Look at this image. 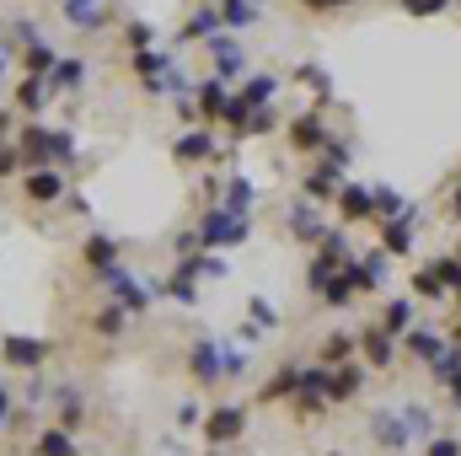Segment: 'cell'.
<instances>
[{
    "label": "cell",
    "instance_id": "3",
    "mask_svg": "<svg viewBox=\"0 0 461 456\" xmlns=\"http://www.w3.org/2000/svg\"><path fill=\"white\" fill-rule=\"evenodd\" d=\"M97 279L108 285V296H113L123 312H145V306H150V296H156V290H150V285H145L140 274H129L123 263H108V269H103Z\"/></svg>",
    "mask_w": 461,
    "mask_h": 456
},
{
    "label": "cell",
    "instance_id": "30",
    "mask_svg": "<svg viewBox=\"0 0 461 456\" xmlns=\"http://www.w3.org/2000/svg\"><path fill=\"white\" fill-rule=\"evenodd\" d=\"M365 354H370V365H386L392 360V333L386 328H370L365 333Z\"/></svg>",
    "mask_w": 461,
    "mask_h": 456
},
{
    "label": "cell",
    "instance_id": "1",
    "mask_svg": "<svg viewBox=\"0 0 461 456\" xmlns=\"http://www.w3.org/2000/svg\"><path fill=\"white\" fill-rule=\"evenodd\" d=\"M16 150H22V167H70L81 156L76 134L65 123H43V118H27V129L16 134Z\"/></svg>",
    "mask_w": 461,
    "mask_h": 456
},
{
    "label": "cell",
    "instance_id": "8",
    "mask_svg": "<svg viewBox=\"0 0 461 456\" xmlns=\"http://www.w3.org/2000/svg\"><path fill=\"white\" fill-rule=\"evenodd\" d=\"M172 156H177L183 167H199V161H221V145H215L210 129H188V134L172 140Z\"/></svg>",
    "mask_w": 461,
    "mask_h": 456
},
{
    "label": "cell",
    "instance_id": "9",
    "mask_svg": "<svg viewBox=\"0 0 461 456\" xmlns=\"http://www.w3.org/2000/svg\"><path fill=\"white\" fill-rule=\"evenodd\" d=\"M290 145H295V150H306V156L328 145V118H322V108H306V114L290 123Z\"/></svg>",
    "mask_w": 461,
    "mask_h": 456
},
{
    "label": "cell",
    "instance_id": "13",
    "mask_svg": "<svg viewBox=\"0 0 461 456\" xmlns=\"http://www.w3.org/2000/svg\"><path fill=\"white\" fill-rule=\"evenodd\" d=\"M65 22H70L76 32H103L108 0H65Z\"/></svg>",
    "mask_w": 461,
    "mask_h": 456
},
{
    "label": "cell",
    "instance_id": "19",
    "mask_svg": "<svg viewBox=\"0 0 461 456\" xmlns=\"http://www.w3.org/2000/svg\"><path fill=\"white\" fill-rule=\"evenodd\" d=\"M59 65V49L49 43V38H38V43H27L22 49V76H43L49 81V70Z\"/></svg>",
    "mask_w": 461,
    "mask_h": 456
},
{
    "label": "cell",
    "instance_id": "41",
    "mask_svg": "<svg viewBox=\"0 0 461 456\" xmlns=\"http://www.w3.org/2000/svg\"><path fill=\"white\" fill-rule=\"evenodd\" d=\"M11 424H16V392H11V387L0 381V435H5Z\"/></svg>",
    "mask_w": 461,
    "mask_h": 456
},
{
    "label": "cell",
    "instance_id": "17",
    "mask_svg": "<svg viewBox=\"0 0 461 456\" xmlns=\"http://www.w3.org/2000/svg\"><path fill=\"white\" fill-rule=\"evenodd\" d=\"M339 215H344V221H370V215H375V194L359 188V183H344V188H339Z\"/></svg>",
    "mask_w": 461,
    "mask_h": 456
},
{
    "label": "cell",
    "instance_id": "29",
    "mask_svg": "<svg viewBox=\"0 0 461 456\" xmlns=\"http://www.w3.org/2000/svg\"><path fill=\"white\" fill-rule=\"evenodd\" d=\"M381 328L397 339V333H408L413 328V301H386V312H381Z\"/></svg>",
    "mask_w": 461,
    "mask_h": 456
},
{
    "label": "cell",
    "instance_id": "34",
    "mask_svg": "<svg viewBox=\"0 0 461 456\" xmlns=\"http://www.w3.org/2000/svg\"><path fill=\"white\" fill-rule=\"evenodd\" d=\"M408 349H413L419 360H435V354H446V343L435 339V333H424V328H408Z\"/></svg>",
    "mask_w": 461,
    "mask_h": 456
},
{
    "label": "cell",
    "instance_id": "26",
    "mask_svg": "<svg viewBox=\"0 0 461 456\" xmlns=\"http://www.w3.org/2000/svg\"><path fill=\"white\" fill-rule=\"evenodd\" d=\"M129 65H134V76H140V87H145V81H156V76L172 65V54H161V49H134Z\"/></svg>",
    "mask_w": 461,
    "mask_h": 456
},
{
    "label": "cell",
    "instance_id": "36",
    "mask_svg": "<svg viewBox=\"0 0 461 456\" xmlns=\"http://www.w3.org/2000/svg\"><path fill=\"white\" fill-rule=\"evenodd\" d=\"M274 129H279V114H274V103H268V108H252V118H247L241 134H274Z\"/></svg>",
    "mask_w": 461,
    "mask_h": 456
},
{
    "label": "cell",
    "instance_id": "35",
    "mask_svg": "<svg viewBox=\"0 0 461 456\" xmlns=\"http://www.w3.org/2000/svg\"><path fill=\"white\" fill-rule=\"evenodd\" d=\"M16 76H22V49H16L11 38H0V87L16 81Z\"/></svg>",
    "mask_w": 461,
    "mask_h": 456
},
{
    "label": "cell",
    "instance_id": "14",
    "mask_svg": "<svg viewBox=\"0 0 461 456\" xmlns=\"http://www.w3.org/2000/svg\"><path fill=\"white\" fill-rule=\"evenodd\" d=\"M81 263H86L92 274H103L108 263H118V236H108V231H92V236L81 242Z\"/></svg>",
    "mask_w": 461,
    "mask_h": 456
},
{
    "label": "cell",
    "instance_id": "27",
    "mask_svg": "<svg viewBox=\"0 0 461 456\" xmlns=\"http://www.w3.org/2000/svg\"><path fill=\"white\" fill-rule=\"evenodd\" d=\"M359 381H365V370H359V365H339V370H328V397H354V392H359Z\"/></svg>",
    "mask_w": 461,
    "mask_h": 456
},
{
    "label": "cell",
    "instance_id": "40",
    "mask_svg": "<svg viewBox=\"0 0 461 456\" xmlns=\"http://www.w3.org/2000/svg\"><path fill=\"white\" fill-rule=\"evenodd\" d=\"M11 172H27V167H22V150H16V140H0V178H11Z\"/></svg>",
    "mask_w": 461,
    "mask_h": 456
},
{
    "label": "cell",
    "instance_id": "7",
    "mask_svg": "<svg viewBox=\"0 0 461 456\" xmlns=\"http://www.w3.org/2000/svg\"><path fill=\"white\" fill-rule=\"evenodd\" d=\"M49 103H54V92H49V81L43 76H16V87H11V108L27 118L49 114Z\"/></svg>",
    "mask_w": 461,
    "mask_h": 456
},
{
    "label": "cell",
    "instance_id": "21",
    "mask_svg": "<svg viewBox=\"0 0 461 456\" xmlns=\"http://www.w3.org/2000/svg\"><path fill=\"white\" fill-rule=\"evenodd\" d=\"M285 221H290V231H295V236H301V242H322V215H317V210H312V199H306V205H290V215H285Z\"/></svg>",
    "mask_w": 461,
    "mask_h": 456
},
{
    "label": "cell",
    "instance_id": "39",
    "mask_svg": "<svg viewBox=\"0 0 461 456\" xmlns=\"http://www.w3.org/2000/svg\"><path fill=\"white\" fill-rule=\"evenodd\" d=\"M375 441H386V446H402V441H408V430H402L397 419H386V414H375Z\"/></svg>",
    "mask_w": 461,
    "mask_h": 456
},
{
    "label": "cell",
    "instance_id": "23",
    "mask_svg": "<svg viewBox=\"0 0 461 456\" xmlns=\"http://www.w3.org/2000/svg\"><path fill=\"white\" fill-rule=\"evenodd\" d=\"M252 199H258V188H252L247 178H230L215 205H226V210H236V215H252Z\"/></svg>",
    "mask_w": 461,
    "mask_h": 456
},
{
    "label": "cell",
    "instance_id": "37",
    "mask_svg": "<svg viewBox=\"0 0 461 456\" xmlns=\"http://www.w3.org/2000/svg\"><path fill=\"white\" fill-rule=\"evenodd\" d=\"M295 81H301V87H312L317 97H328V92H333V81L322 76V65H301V70H295Z\"/></svg>",
    "mask_w": 461,
    "mask_h": 456
},
{
    "label": "cell",
    "instance_id": "4",
    "mask_svg": "<svg viewBox=\"0 0 461 456\" xmlns=\"http://www.w3.org/2000/svg\"><path fill=\"white\" fill-rule=\"evenodd\" d=\"M0 360H5V370L43 376V365H49V343L27 339V333H5V339H0Z\"/></svg>",
    "mask_w": 461,
    "mask_h": 456
},
{
    "label": "cell",
    "instance_id": "22",
    "mask_svg": "<svg viewBox=\"0 0 461 456\" xmlns=\"http://www.w3.org/2000/svg\"><path fill=\"white\" fill-rule=\"evenodd\" d=\"M32 456H76V435H70L65 424H49V430H38Z\"/></svg>",
    "mask_w": 461,
    "mask_h": 456
},
{
    "label": "cell",
    "instance_id": "20",
    "mask_svg": "<svg viewBox=\"0 0 461 456\" xmlns=\"http://www.w3.org/2000/svg\"><path fill=\"white\" fill-rule=\"evenodd\" d=\"M215 5H221V22H226L230 32H252V27H258V16H263V11H258V0H215Z\"/></svg>",
    "mask_w": 461,
    "mask_h": 456
},
{
    "label": "cell",
    "instance_id": "31",
    "mask_svg": "<svg viewBox=\"0 0 461 456\" xmlns=\"http://www.w3.org/2000/svg\"><path fill=\"white\" fill-rule=\"evenodd\" d=\"M5 38H11V43H16V49H27V43H38V38H43V27H38V22H32V16H16V22H11V27H5Z\"/></svg>",
    "mask_w": 461,
    "mask_h": 456
},
{
    "label": "cell",
    "instance_id": "32",
    "mask_svg": "<svg viewBox=\"0 0 461 456\" xmlns=\"http://www.w3.org/2000/svg\"><path fill=\"white\" fill-rule=\"evenodd\" d=\"M156 43V27L150 22H123V49L134 54V49H150Z\"/></svg>",
    "mask_w": 461,
    "mask_h": 456
},
{
    "label": "cell",
    "instance_id": "6",
    "mask_svg": "<svg viewBox=\"0 0 461 456\" xmlns=\"http://www.w3.org/2000/svg\"><path fill=\"white\" fill-rule=\"evenodd\" d=\"M204 49H210V59H215V76L221 81H241V70H247V54H241V43H236V32L230 27H221L215 38H204Z\"/></svg>",
    "mask_w": 461,
    "mask_h": 456
},
{
    "label": "cell",
    "instance_id": "2",
    "mask_svg": "<svg viewBox=\"0 0 461 456\" xmlns=\"http://www.w3.org/2000/svg\"><path fill=\"white\" fill-rule=\"evenodd\" d=\"M247 236H252L247 215H236V210H226V205H210V210H204V221H199V247H215V252L241 247Z\"/></svg>",
    "mask_w": 461,
    "mask_h": 456
},
{
    "label": "cell",
    "instance_id": "43",
    "mask_svg": "<svg viewBox=\"0 0 461 456\" xmlns=\"http://www.w3.org/2000/svg\"><path fill=\"white\" fill-rule=\"evenodd\" d=\"M348 349H354V343H348L344 333H333V339H328V360H339V354H348Z\"/></svg>",
    "mask_w": 461,
    "mask_h": 456
},
{
    "label": "cell",
    "instance_id": "44",
    "mask_svg": "<svg viewBox=\"0 0 461 456\" xmlns=\"http://www.w3.org/2000/svg\"><path fill=\"white\" fill-rule=\"evenodd\" d=\"M429 456H461L456 441H429Z\"/></svg>",
    "mask_w": 461,
    "mask_h": 456
},
{
    "label": "cell",
    "instance_id": "38",
    "mask_svg": "<svg viewBox=\"0 0 461 456\" xmlns=\"http://www.w3.org/2000/svg\"><path fill=\"white\" fill-rule=\"evenodd\" d=\"M375 215H386V221H397V215H408V205H402V194H392V188H375Z\"/></svg>",
    "mask_w": 461,
    "mask_h": 456
},
{
    "label": "cell",
    "instance_id": "11",
    "mask_svg": "<svg viewBox=\"0 0 461 456\" xmlns=\"http://www.w3.org/2000/svg\"><path fill=\"white\" fill-rule=\"evenodd\" d=\"M188 370H194V381H226V370H221V339H199L194 343V354H188Z\"/></svg>",
    "mask_w": 461,
    "mask_h": 456
},
{
    "label": "cell",
    "instance_id": "47",
    "mask_svg": "<svg viewBox=\"0 0 461 456\" xmlns=\"http://www.w3.org/2000/svg\"><path fill=\"white\" fill-rule=\"evenodd\" d=\"M0 38H5V22H0Z\"/></svg>",
    "mask_w": 461,
    "mask_h": 456
},
{
    "label": "cell",
    "instance_id": "18",
    "mask_svg": "<svg viewBox=\"0 0 461 456\" xmlns=\"http://www.w3.org/2000/svg\"><path fill=\"white\" fill-rule=\"evenodd\" d=\"M226 81L221 76H210V81H199V92H194V103H199V118L204 123H221V108H226Z\"/></svg>",
    "mask_w": 461,
    "mask_h": 456
},
{
    "label": "cell",
    "instance_id": "46",
    "mask_svg": "<svg viewBox=\"0 0 461 456\" xmlns=\"http://www.w3.org/2000/svg\"><path fill=\"white\" fill-rule=\"evenodd\" d=\"M451 210H456V215H461V188H456V199H451Z\"/></svg>",
    "mask_w": 461,
    "mask_h": 456
},
{
    "label": "cell",
    "instance_id": "25",
    "mask_svg": "<svg viewBox=\"0 0 461 456\" xmlns=\"http://www.w3.org/2000/svg\"><path fill=\"white\" fill-rule=\"evenodd\" d=\"M408 247H413V215L386 221V231H381V252H408Z\"/></svg>",
    "mask_w": 461,
    "mask_h": 456
},
{
    "label": "cell",
    "instance_id": "12",
    "mask_svg": "<svg viewBox=\"0 0 461 456\" xmlns=\"http://www.w3.org/2000/svg\"><path fill=\"white\" fill-rule=\"evenodd\" d=\"M81 81H86V59L81 54H59V65L49 70V92L70 97V92H81Z\"/></svg>",
    "mask_w": 461,
    "mask_h": 456
},
{
    "label": "cell",
    "instance_id": "42",
    "mask_svg": "<svg viewBox=\"0 0 461 456\" xmlns=\"http://www.w3.org/2000/svg\"><path fill=\"white\" fill-rule=\"evenodd\" d=\"M451 0H402V11L408 16H435V11H446Z\"/></svg>",
    "mask_w": 461,
    "mask_h": 456
},
{
    "label": "cell",
    "instance_id": "33",
    "mask_svg": "<svg viewBox=\"0 0 461 456\" xmlns=\"http://www.w3.org/2000/svg\"><path fill=\"white\" fill-rule=\"evenodd\" d=\"M247 317H252V328H263V333H274V328H279V312H274L263 296H252V301H247Z\"/></svg>",
    "mask_w": 461,
    "mask_h": 456
},
{
    "label": "cell",
    "instance_id": "10",
    "mask_svg": "<svg viewBox=\"0 0 461 456\" xmlns=\"http://www.w3.org/2000/svg\"><path fill=\"white\" fill-rule=\"evenodd\" d=\"M221 27H226V22H221V5H215V0H204V5L177 27V43H204V38H215Z\"/></svg>",
    "mask_w": 461,
    "mask_h": 456
},
{
    "label": "cell",
    "instance_id": "5",
    "mask_svg": "<svg viewBox=\"0 0 461 456\" xmlns=\"http://www.w3.org/2000/svg\"><path fill=\"white\" fill-rule=\"evenodd\" d=\"M22 194H27V205H59V199H70V183H65V172L59 167H32L27 178H22Z\"/></svg>",
    "mask_w": 461,
    "mask_h": 456
},
{
    "label": "cell",
    "instance_id": "45",
    "mask_svg": "<svg viewBox=\"0 0 461 456\" xmlns=\"http://www.w3.org/2000/svg\"><path fill=\"white\" fill-rule=\"evenodd\" d=\"M306 11H339V5H348V0H301Z\"/></svg>",
    "mask_w": 461,
    "mask_h": 456
},
{
    "label": "cell",
    "instance_id": "16",
    "mask_svg": "<svg viewBox=\"0 0 461 456\" xmlns=\"http://www.w3.org/2000/svg\"><path fill=\"white\" fill-rule=\"evenodd\" d=\"M241 430H247V414H241V408H230V403H226V408H215V414L204 419V435H210L215 446H226V441H236Z\"/></svg>",
    "mask_w": 461,
    "mask_h": 456
},
{
    "label": "cell",
    "instance_id": "48",
    "mask_svg": "<svg viewBox=\"0 0 461 456\" xmlns=\"http://www.w3.org/2000/svg\"><path fill=\"white\" fill-rule=\"evenodd\" d=\"M456 343H461V328H456Z\"/></svg>",
    "mask_w": 461,
    "mask_h": 456
},
{
    "label": "cell",
    "instance_id": "28",
    "mask_svg": "<svg viewBox=\"0 0 461 456\" xmlns=\"http://www.w3.org/2000/svg\"><path fill=\"white\" fill-rule=\"evenodd\" d=\"M123 328H129V312H123L118 301H113V306H103V312L92 317V333H97V339H118Z\"/></svg>",
    "mask_w": 461,
    "mask_h": 456
},
{
    "label": "cell",
    "instance_id": "15",
    "mask_svg": "<svg viewBox=\"0 0 461 456\" xmlns=\"http://www.w3.org/2000/svg\"><path fill=\"white\" fill-rule=\"evenodd\" d=\"M156 296H167V301H177V306H194L199 301V285H194V269L188 263H177L161 285H156Z\"/></svg>",
    "mask_w": 461,
    "mask_h": 456
},
{
    "label": "cell",
    "instance_id": "24",
    "mask_svg": "<svg viewBox=\"0 0 461 456\" xmlns=\"http://www.w3.org/2000/svg\"><path fill=\"white\" fill-rule=\"evenodd\" d=\"M241 97H247L252 108H268V103L279 97V76H268V70H263V76H247V81H241Z\"/></svg>",
    "mask_w": 461,
    "mask_h": 456
}]
</instances>
